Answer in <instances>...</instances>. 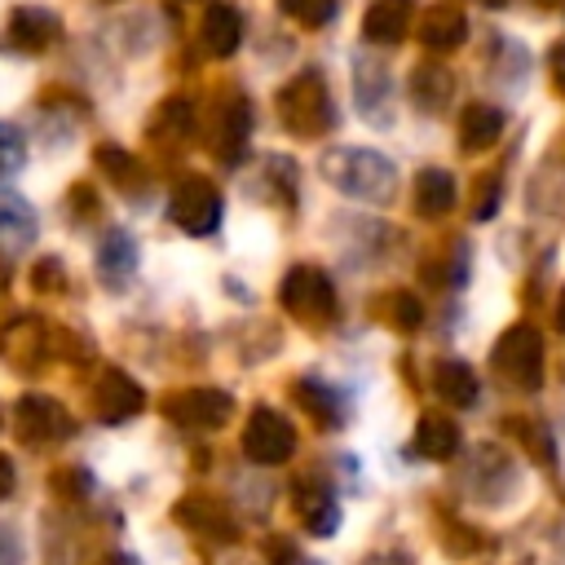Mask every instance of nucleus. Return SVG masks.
<instances>
[{
    "label": "nucleus",
    "mask_w": 565,
    "mask_h": 565,
    "mask_svg": "<svg viewBox=\"0 0 565 565\" xmlns=\"http://www.w3.org/2000/svg\"><path fill=\"white\" fill-rule=\"evenodd\" d=\"M539 4H556V0H539Z\"/></svg>",
    "instance_id": "a19ab883"
},
{
    "label": "nucleus",
    "mask_w": 565,
    "mask_h": 565,
    "mask_svg": "<svg viewBox=\"0 0 565 565\" xmlns=\"http://www.w3.org/2000/svg\"><path fill=\"white\" fill-rule=\"evenodd\" d=\"M22 561V552H18V539L9 534V530H0V565H18Z\"/></svg>",
    "instance_id": "72a5a7b5"
},
{
    "label": "nucleus",
    "mask_w": 565,
    "mask_h": 565,
    "mask_svg": "<svg viewBox=\"0 0 565 565\" xmlns=\"http://www.w3.org/2000/svg\"><path fill=\"white\" fill-rule=\"evenodd\" d=\"M433 388H437V393H441V402H450V406H472V402H477V393H481L477 371H472L468 362H455V358L437 366Z\"/></svg>",
    "instance_id": "5701e85b"
},
{
    "label": "nucleus",
    "mask_w": 565,
    "mask_h": 565,
    "mask_svg": "<svg viewBox=\"0 0 565 565\" xmlns=\"http://www.w3.org/2000/svg\"><path fill=\"white\" fill-rule=\"evenodd\" d=\"M22 159H26V141H22V132H18L13 124H0V177L18 172Z\"/></svg>",
    "instance_id": "7c9ffc66"
},
{
    "label": "nucleus",
    "mask_w": 565,
    "mask_h": 565,
    "mask_svg": "<svg viewBox=\"0 0 565 565\" xmlns=\"http://www.w3.org/2000/svg\"><path fill=\"white\" fill-rule=\"evenodd\" d=\"M494 366L516 384V388H539L543 384V335L530 322H516L499 335L494 344Z\"/></svg>",
    "instance_id": "39448f33"
},
{
    "label": "nucleus",
    "mask_w": 565,
    "mask_h": 565,
    "mask_svg": "<svg viewBox=\"0 0 565 565\" xmlns=\"http://www.w3.org/2000/svg\"><path fill=\"white\" fill-rule=\"evenodd\" d=\"M494 207H499V172H486L481 185H477V194H472V216L477 221H490Z\"/></svg>",
    "instance_id": "2f4dec72"
},
{
    "label": "nucleus",
    "mask_w": 565,
    "mask_h": 565,
    "mask_svg": "<svg viewBox=\"0 0 565 565\" xmlns=\"http://www.w3.org/2000/svg\"><path fill=\"white\" fill-rule=\"evenodd\" d=\"M0 349H4V358L13 362V366H35L40 362V353H44V327L35 322V318H13L4 331H0Z\"/></svg>",
    "instance_id": "dca6fc26"
},
{
    "label": "nucleus",
    "mask_w": 565,
    "mask_h": 565,
    "mask_svg": "<svg viewBox=\"0 0 565 565\" xmlns=\"http://www.w3.org/2000/svg\"><path fill=\"white\" fill-rule=\"evenodd\" d=\"M296 512L305 516V525L313 534H331L340 525V508H335V499L322 481H300L296 486Z\"/></svg>",
    "instance_id": "a211bd4d"
},
{
    "label": "nucleus",
    "mask_w": 565,
    "mask_h": 565,
    "mask_svg": "<svg viewBox=\"0 0 565 565\" xmlns=\"http://www.w3.org/2000/svg\"><path fill=\"white\" fill-rule=\"evenodd\" d=\"M18 433H22V441L44 446V441L66 437V433H71V419H66V411H62L53 397L26 393V397L18 402Z\"/></svg>",
    "instance_id": "1a4fd4ad"
},
{
    "label": "nucleus",
    "mask_w": 565,
    "mask_h": 565,
    "mask_svg": "<svg viewBox=\"0 0 565 565\" xmlns=\"http://www.w3.org/2000/svg\"><path fill=\"white\" fill-rule=\"evenodd\" d=\"M552 318H556V331L565 335V291H561V300H556V313H552Z\"/></svg>",
    "instance_id": "e433bc0d"
},
{
    "label": "nucleus",
    "mask_w": 565,
    "mask_h": 565,
    "mask_svg": "<svg viewBox=\"0 0 565 565\" xmlns=\"http://www.w3.org/2000/svg\"><path fill=\"white\" fill-rule=\"evenodd\" d=\"M97 168L115 185H132V177H137V159L128 150H119V146H97Z\"/></svg>",
    "instance_id": "c85d7f7f"
},
{
    "label": "nucleus",
    "mask_w": 565,
    "mask_h": 565,
    "mask_svg": "<svg viewBox=\"0 0 565 565\" xmlns=\"http://www.w3.org/2000/svg\"><path fill=\"white\" fill-rule=\"evenodd\" d=\"M353 93H358V106L366 119H380V106L388 102V75L380 62H366V57H353Z\"/></svg>",
    "instance_id": "4be33fe9"
},
{
    "label": "nucleus",
    "mask_w": 565,
    "mask_h": 565,
    "mask_svg": "<svg viewBox=\"0 0 565 565\" xmlns=\"http://www.w3.org/2000/svg\"><path fill=\"white\" fill-rule=\"evenodd\" d=\"M66 282V274H62V260H53V256H40L35 265H31V287L35 291H57Z\"/></svg>",
    "instance_id": "473e14b6"
},
{
    "label": "nucleus",
    "mask_w": 565,
    "mask_h": 565,
    "mask_svg": "<svg viewBox=\"0 0 565 565\" xmlns=\"http://www.w3.org/2000/svg\"><path fill=\"white\" fill-rule=\"evenodd\" d=\"M415 450H419L424 459H450V455L459 450V428H455V419H446V415H424L419 428H415Z\"/></svg>",
    "instance_id": "b1692460"
},
{
    "label": "nucleus",
    "mask_w": 565,
    "mask_h": 565,
    "mask_svg": "<svg viewBox=\"0 0 565 565\" xmlns=\"http://www.w3.org/2000/svg\"><path fill=\"white\" fill-rule=\"evenodd\" d=\"M57 35H62L57 13L40 9V4H22V9L9 13V26L0 35V49H9V53H44Z\"/></svg>",
    "instance_id": "6e6552de"
},
{
    "label": "nucleus",
    "mask_w": 565,
    "mask_h": 565,
    "mask_svg": "<svg viewBox=\"0 0 565 565\" xmlns=\"http://www.w3.org/2000/svg\"><path fill=\"white\" fill-rule=\"evenodd\" d=\"M278 119L287 132L296 137H322L335 128V106H331V93H327V79L309 66L300 75H291L282 88H278Z\"/></svg>",
    "instance_id": "f03ea898"
},
{
    "label": "nucleus",
    "mask_w": 565,
    "mask_h": 565,
    "mask_svg": "<svg viewBox=\"0 0 565 565\" xmlns=\"http://www.w3.org/2000/svg\"><path fill=\"white\" fill-rule=\"evenodd\" d=\"M190 119H194V110H190V102H185V97H168V102L159 106V119L150 124V132H154V137H172V132H190Z\"/></svg>",
    "instance_id": "bb28decb"
},
{
    "label": "nucleus",
    "mask_w": 565,
    "mask_h": 565,
    "mask_svg": "<svg viewBox=\"0 0 565 565\" xmlns=\"http://www.w3.org/2000/svg\"><path fill=\"white\" fill-rule=\"evenodd\" d=\"M322 177L353 194V199H366V203H388L393 190H397V168L375 154V150H353V146H335L322 154Z\"/></svg>",
    "instance_id": "f257e3e1"
},
{
    "label": "nucleus",
    "mask_w": 565,
    "mask_h": 565,
    "mask_svg": "<svg viewBox=\"0 0 565 565\" xmlns=\"http://www.w3.org/2000/svg\"><path fill=\"white\" fill-rule=\"evenodd\" d=\"M163 411L185 428H221L234 415V397L225 388H181L163 402Z\"/></svg>",
    "instance_id": "0eeeda50"
},
{
    "label": "nucleus",
    "mask_w": 565,
    "mask_h": 565,
    "mask_svg": "<svg viewBox=\"0 0 565 565\" xmlns=\"http://www.w3.org/2000/svg\"><path fill=\"white\" fill-rule=\"evenodd\" d=\"M278 305L300 322H331L335 287L318 265H291L278 282Z\"/></svg>",
    "instance_id": "20e7f679"
},
{
    "label": "nucleus",
    "mask_w": 565,
    "mask_h": 565,
    "mask_svg": "<svg viewBox=\"0 0 565 565\" xmlns=\"http://www.w3.org/2000/svg\"><path fill=\"white\" fill-rule=\"evenodd\" d=\"M265 172H269V181H274V190H278V203H296V163L287 159V154H269L265 159Z\"/></svg>",
    "instance_id": "c756f323"
},
{
    "label": "nucleus",
    "mask_w": 565,
    "mask_h": 565,
    "mask_svg": "<svg viewBox=\"0 0 565 565\" xmlns=\"http://www.w3.org/2000/svg\"><path fill=\"white\" fill-rule=\"evenodd\" d=\"M296 397H300V406H305L318 424H327V428L340 424V402H335V393H331L327 384H318V380H300V384H296Z\"/></svg>",
    "instance_id": "393cba45"
},
{
    "label": "nucleus",
    "mask_w": 565,
    "mask_h": 565,
    "mask_svg": "<svg viewBox=\"0 0 565 565\" xmlns=\"http://www.w3.org/2000/svg\"><path fill=\"white\" fill-rule=\"evenodd\" d=\"M221 212H225V199H221V190H216L212 177L190 172V177H181V181L172 185L168 216H172V225H181L185 234H194V238L212 234V230L221 225Z\"/></svg>",
    "instance_id": "7ed1b4c3"
},
{
    "label": "nucleus",
    "mask_w": 565,
    "mask_h": 565,
    "mask_svg": "<svg viewBox=\"0 0 565 565\" xmlns=\"http://www.w3.org/2000/svg\"><path fill=\"white\" fill-rule=\"evenodd\" d=\"M4 278H9V269H4V265H0V291H4Z\"/></svg>",
    "instance_id": "58836bf2"
},
{
    "label": "nucleus",
    "mask_w": 565,
    "mask_h": 565,
    "mask_svg": "<svg viewBox=\"0 0 565 565\" xmlns=\"http://www.w3.org/2000/svg\"><path fill=\"white\" fill-rule=\"evenodd\" d=\"M132 269H137V247H132V238H128L124 230H106V238H102V247H97V274H102V282L119 291V287H128Z\"/></svg>",
    "instance_id": "4468645a"
},
{
    "label": "nucleus",
    "mask_w": 565,
    "mask_h": 565,
    "mask_svg": "<svg viewBox=\"0 0 565 565\" xmlns=\"http://www.w3.org/2000/svg\"><path fill=\"white\" fill-rule=\"evenodd\" d=\"M411 26V0H371L362 13V35L371 44H397Z\"/></svg>",
    "instance_id": "2eb2a0df"
},
{
    "label": "nucleus",
    "mask_w": 565,
    "mask_h": 565,
    "mask_svg": "<svg viewBox=\"0 0 565 565\" xmlns=\"http://www.w3.org/2000/svg\"><path fill=\"white\" fill-rule=\"evenodd\" d=\"M243 450H247L252 463H282L296 450V428L278 411L256 406L247 415V428H243Z\"/></svg>",
    "instance_id": "423d86ee"
},
{
    "label": "nucleus",
    "mask_w": 565,
    "mask_h": 565,
    "mask_svg": "<svg viewBox=\"0 0 565 565\" xmlns=\"http://www.w3.org/2000/svg\"><path fill=\"white\" fill-rule=\"evenodd\" d=\"M278 9L287 13V18H296L300 26H327L331 18H335V0H278Z\"/></svg>",
    "instance_id": "a878e982"
},
{
    "label": "nucleus",
    "mask_w": 565,
    "mask_h": 565,
    "mask_svg": "<svg viewBox=\"0 0 565 565\" xmlns=\"http://www.w3.org/2000/svg\"><path fill=\"white\" fill-rule=\"evenodd\" d=\"M552 84L565 93V40L552 49Z\"/></svg>",
    "instance_id": "f704fd0d"
},
{
    "label": "nucleus",
    "mask_w": 565,
    "mask_h": 565,
    "mask_svg": "<svg viewBox=\"0 0 565 565\" xmlns=\"http://www.w3.org/2000/svg\"><path fill=\"white\" fill-rule=\"evenodd\" d=\"M141 406H146L141 384H137L132 375H124L119 366H106V375L97 380V415H102L106 424H119V419L137 415Z\"/></svg>",
    "instance_id": "9b49d317"
},
{
    "label": "nucleus",
    "mask_w": 565,
    "mask_h": 565,
    "mask_svg": "<svg viewBox=\"0 0 565 565\" xmlns=\"http://www.w3.org/2000/svg\"><path fill=\"white\" fill-rule=\"evenodd\" d=\"M503 137V110L490 106V102H472L463 115H459V141L463 150H486Z\"/></svg>",
    "instance_id": "f3484780"
},
{
    "label": "nucleus",
    "mask_w": 565,
    "mask_h": 565,
    "mask_svg": "<svg viewBox=\"0 0 565 565\" xmlns=\"http://www.w3.org/2000/svg\"><path fill=\"white\" fill-rule=\"evenodd\" d=\"M455 207V177L446 168H424L415 177V212L419 216H446Z\"/></svg>",
    "instance_id": "412c9836"
},
{
    "label": "nucleus",
    "mask_w": 565,
    "mask_h": 565,
    "mask_svg": "<svg viewBox=\"0 0 565 565\" xmlns=\"http://www.w3.org/2000/svg\"><path fill=\"white\" fill-rule=\"evenodd\" d=\"M450 93H455V75H450L446 66L419 62V66L411 71V97H415L419 110H441V106L450 102Z\"/></svg>",
    "instance_id": "aec40b11"
},
{
    "label": "nucleus",
    "mask_w": 565,
    "mask_h": 565,
    "mask_svg": "<svg viewBox=\"0 0 565 565\" xmlns=\"http://www.w3.org/2000/svg\"><path fill=\"white\" fill-rule=\"evenodd\" d=\"M481 4H503V0H481Z\"/></svg>",
    "instance_id": "ea45409f"
},
{
    "label": "nucleus",
    "mask_w": 565,
    "mask_h": 565,
    "mask_svg": "<svg viewBox=\"0 0 565 565\" xmlns=\"http://www.w3.org/2000/svg\"><path fill=\"white\" fill-rule=\"evenodd\" d=\"M384 313H388V322H393L397 331H415V327L424 322V305H419V296H411V291H393V296L384 300Z\"/></svg>",
    "instance_id": "cd10ccee"
},
{
    "label": "nucleus",
    "mask_w": 565,
    "mask_h": 565,
    "mask_svg": "<svg viewBox=\"0 0 565 565\" xmlns=\"http://www.w3.org/2000/svg\"><path fill=\"white\" fill-rule=\"evenodd\" d=\"M106 565H132V561H128V556H110Z\"/></svg>",
    "instance_id": "4c0bfd02"
},
{
    "label": "nucleus",
    "mask_w": 565,
    "mask_h": 565,
    "mask_svg": "<svg viewBox=\"0 0 565 565\" xmlns=\"http://www.w3.org/2000/svg\"><path fill=\"white\" fill-rule=\"evenodd\" d=\"M31 238H35V212H31V203L22 194H13V190H0V247L18 252Z\"/></svg>",
    "instance_id": "6ab92c4d"
},
{
    "label": "nucleus",
    "mask_w": 565,
    "mask_h": 565,
    "mask_svg": "<svg viewBox=\"0 0 565 565\" xmlns=\"http://www.w3.org/2000/svg\"><path fill=\"white\" fill-rule=\"evenodd\" d=\"M203 44L212 57H230L243 44V13L230 0H212L203 13Z\"/></svg>",
    "instance_id": "f8f14e48"
},
{
    "label": "nucleus",
    "mask_w": 565,
    "mask_h": 565,
    "mask_svg": "<svg viewBox=\"0 0 565 565\" xmlns=\"http://www.w3.org/2000/svg\"><path fill=\"white\" fill-rule=\"evenodd\" d=\"M247 137H252V102L234 97L216 110V128H212V150L225 163H238L247 154Z\"/></svg>",
    "instance_id": "9d476101"
},
{
    "label": "nucleus",
    "mask_w": 565,
    "mask_h": 565,
    "mask_svg": "<svg viewBox=\"0 0 565 565\" xmlns=\"http://www.w3.org/2000/svg\"><path fill=\"white\" fill-rule=\"evenodd\" d=\"M13 490V463H9V455H0V499Z\"/></svg>",
    "instance_id": "c9c22d12"
},
{
    "label": "nucleus",
    "mask_w": 565,
    "mask_h": 565,
    "mask_svg": "<svg viewBox=\"0 0 565 565\" xmlns=\"http://www.w3.org/2000/svg\"><path fill=\"white\" fill-rule=\"evenodd\" d=\"M463 35H468V18H463L455 4H433V9L419 18V40H424V49H433V53L459 49Z\"/></svg>",
    "instance_id": "ddd939ff"
}]
</instances>
